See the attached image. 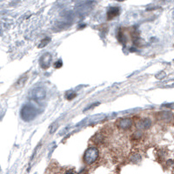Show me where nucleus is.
<instances>
[{"label":"nucleus","mask_w":174,"mask_h":174,"mask_svg":"<svg viewBox=\"0 0 174 174\" xmlns=\"http://www.w3.org/2000/svg\"><path fill=\"white\" fill-rule=\"evenodd\" d=\"M37 109L32 105H25L21 109V118L23 120L29 122L33 120L37 116Z\"/></svg>","instance_id":"nucleus-1"},{"label":"nucleus","mask_w":174,"mask_h":174,"mask_svg":"<svg viewBox=\"0 0 174 174\" xmlns=\"http://www.w3.org/2000/svg\"><path fill=\"white\" fill-rule=\"evenodd\" d=\"M98 156H99V151L97 147H94V146L89 147L85 152L84 161L87 164H91L97 161V159L98 158Z\"/></svg>","instance_id":"nucleus-2"},{"label":"nucleus","mask_w":174,"mask_h":174,"mask_svg":"<svg viewBox=\"0 0 174 174\" xmlns=\"http://www.w3.org/2000/svg\"><path fill=\"white\" fill-rule=\"evenodd\" d=\"M46 96V91L42 87H36L33 90H32L30 93V98L32 99H34L36 101H41L43 100Z\"/></svg>","instance_id":"nucleus-3"},{"label":"nucleus","mask_w":174,"mask_h":174,"mask_svg":"<svg viewBox=\"0 0 174 174\" xmlns=\"http://www.w3.org/2000/svg\"><path fill=\"white\" fill-rule=\"evenodd\" d=\"M117 125L121 130H129L132 126V120L128 118H124L118 120Z\"/></svg>","instance_id":"nucleus-4"},{"label":"nucleus","mask_w":174,"mask_h":174,"mask_svg":"<svg viewBox=\"0 0 174 174\" xmlns=\"http://www.w3.org/2000/svg\"><path fill=\"white\" fill-rule=\"evenodd\" d=\"M151 125V121L150 118H142L138 121V123L137 124V127L139 130H147L148 128H150Z\"/></svg>","instance_id":"nucleus-5"},{"label":"nucleus","mask_w":174,"mask_h":174,"mask_svg":"<svg viewBox=\"0 0 174 174\" xmlns=\"http://www.w3.org/2000/svg\"><path fill=\"white\" fill-rule=\"evenodd\" d=\"M51 61H52V56L49 53H45L42 56V58H40V65L42 66V68L46 69L50 66L51 65Z\"/></svg>","instance_id":"nucleus-6"},{"label":"nucleus","mask_w":174,"mask_h":174,"mask_svg":"<svg viewBox=\"0 0 174 174\" xmlns=\"http://www.w3.org/2000/svg\"><path fill=\"white\" fill-rule=\"evenodd\" d=\"M120 12V8L118 6H114V7H111L108 12H107V19H112L115 17H117Z\"/></svg>","instance_id":"nucleus-7"},{"label":"nucleus","mask_w":174,"mask_h":174,"mask_svg":"<svg viewBox=\"0 0 174 174\" xmlns=\"http://www.w3.org/2000/svg\"><path fill=\"white\" fill-rule=\"evenodd\" d=\"M173 116L171 112L169 111H160L157 114V118L162 120V121H165V122H169L172 119Z\"/></svg>","instance_id":"nucleus-8"},{"label":"nucleus","mask_w":174,"mask_h":174,"mask_svg":"<svg viewBox=\"0 0 174 174\" xmlns=\"http://www.w3.org/2000/svg\"><path fill=\"white\" fill-rule=\"evenodd\" d=\"M92 141L96 144H100L105 141V136L102 133H97L93 138H92Z\"/></svg>","instance_id":"nucleus-9"},{"label":"nucleus","mask_w":174,"mask_h":174,"mask_svg":"<svg viewBox=\"0 0 174 174\" xmlns=\"http://www.w3.org/2000/svg\"><path fill=\"white\" fill-rule=\"evenodd\" d=\"M58 124L57 123V122H55V123H53L52 125H51V127H50V133H54L55 131H56V130L58 129Z\"/></svg>","instance_id":"nucleus-10"},{"label":"nucleus","mask_w":174,"mask_h":174,"mask_svg":"<svg viewBox=\"0 0 174 174\" xmlns=\"http://www.w3.org/2000/svg\"><path fill=\"white\" fill-rule=\"evenodd\" d=\"M26 81H27V77H25V78H22L18 83H17V86H19V87H22V86H24L25 85V84L26 83Z\"/></svg>","instance_id":"nucleus-11"},{"label":"nucleus","mask_w":174,"mask_h":174,"mask_svg":"<svg viewBox=\"0 0 174 174\" xmlns=\"http://www.w3.org/2000/svg\"><path fill=\"white\" fill-rule=\"evenodd\" d=\"M50 39L49 38H46V39H43L42 41H41V44L39 45V48H42V47H45L46 45H48L49 44V42H50Z\"/></svg>","instance_id":"nucleus-12"},{"label":"nucleus","mask_w":174,"mask_h":174,"mask_svg":"<svg viewBox=\"0 0 174 174\" xmlns=\"http://www.w3.org/2000/svg\"><path fill=\"white\" fill-rule=\"evenodd\" d=\"M142 137V131H136L134 134H133V138L134 139H140Z\"/></svg>","instance_id":"nucleus-13"},{"label":"nucleus","mask_w":174,"mask_h":174,"mask_svg":"<svg viewBox=\"0 0 174 174\" xmlns=\"http://www.w3.org/2000/svg\"><path fill=\"white\" fill-rule=\"evenodd\" d=\"M62 61L61 60H59L58 62H56V64H55V68H59V67H61L62 66Z\"/></svg>","instance_id":"nucleus-14"},{"label":"nucleus","mask_w":174,"mask_h":174,"mask_svg":"<svg viewBox=\"0 0 174 174\" xmlns=\"http://www.w3.org/2000/svg\"><path fill=\"white\" fill-rule=\"evenodd\" d=\"M76 95H77V94L74 93V92H73V93H71L70 95L67 96V98H68V99H72V98H74L76 97Z\"/></svg>","instance_id":"nucleus-15"},{"label":"nucleus","mask_w":174,"mask_h":174,"mask_svg":"<svg viewBox=\"0 0 174 174\" xmlns=\"http://www.w3.org/2000/svg\"><path fill=\"white\" fill-rule=\"evenodd\" d=\"M65 174H75V173H74L73 171H72V170H68V171H66L65 172Z\"/></svg>","instance_id":"nucleus-16"}]
</instances>
